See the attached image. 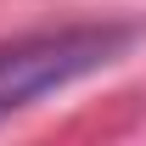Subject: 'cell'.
Masks as SVG:
<instances>
[{
  "label": "cell",
  "mask_w": 146,
  "mask_h": 146,
  "mask_svg": "<svg viewBox=\"0 0 146 146\" xmlns=\"http://www.w3.org/2000/svg\"><path fill=\"white\" fill-rule=\"evenodd\" d=\"M124 51H129V28H51V34L6 39L0 45V118L112 68Z\"/></svg>",
  "instance_id": "6da1fadb"
}]
</instances>
